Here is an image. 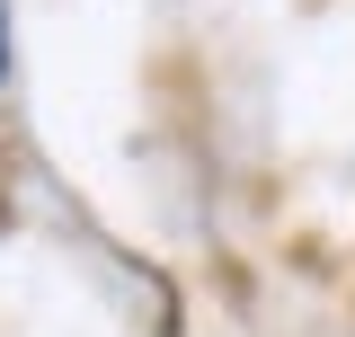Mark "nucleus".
<instances>
[{
    "label": "nucleus",
    "mask_w": 355,
    "mask_h": 337,
    "mask_svg": "<svg viewBox=\"0 0 355 337\" xmlns=\"http://www.w3.org/2000/svg\"><path fill=\"white\" fill-rule=\"evenodd\" d=\"M0 53H9V44H0Z\"/></svg>",
    "instance_id": "nucleus-1"
}]
</instances>
